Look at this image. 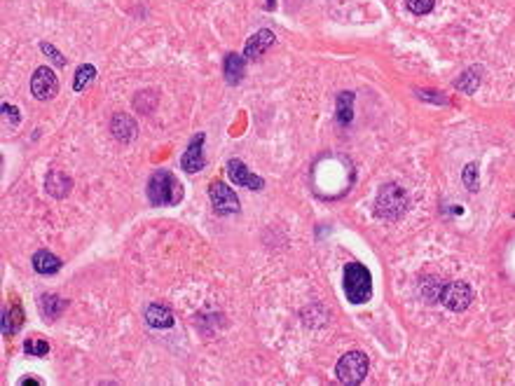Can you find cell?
<instances>
[{"instance_id": "6da1fadb", "label": "cell", "mask_w": 515, "mask_h": 386, "mask_svg": "<svg viewBox=\"0 0 515 386\" xmlns=\"http://www.w3.org/2000/svg\"><path fill=\"white\" fill-rule=\"evenodd\" d=\"M148 199L155 206H176L183 199V185L166 169H159L148 181Z\"/></svg>"}, {"instance_id": "7a4b0ae2", "label": "cell", "mask_w": 515, "mask_h": 386, "mask_svg": "<svg viewBox=\"0 0 515 386\" xmlns=\"http://www.w3.org/2000/svg\"><path fill=\"white\" fill-rule=\"evenodd\" d=\"M344 292L354 304H363L372 295V276L361 262H349L344 269Z\"/></svg>"}, {"instance_id": "3957f363", "label": "cell", "mask_w": 515, "mask_h": 386, "mask_svg": "<svg viewBox=\"0 0 515 386\" xmlns=\"http://www.w3.org/2000/svg\"><path fill=\"white\" fill-rule=\"evenodd\" d=\"M407 209V195L400 185H384L382 190L377 192V199H375V213H377L382 221H398L400 216Z\"/></svg>"}, {"instance_id": "277c9868", "label": "cell", "mask_w": 515, "mask_h": 386, "mask_svg": "<svg viewBox=\"0 0 515 386\" xmlns=\"http://www.w3.org/2000/svg\"><path fill=\"white\" fill-rule=\"evenodd\" d=\"M335 375L342 384H361L368 375V356L361 351H349L338 361Z\"/></svg>"}, {"instance_id": "5b68a950", "label": "cell", "mask_w": 515, "mask_h": 386, "mask_svg": "<svg viewBox=\"0 0 515 386\" xmlns=\"http://www.w3.org/2000/svg\"><path fill=\"white\" fill-rule=\"evenodd\" d=\"M440 302H443L450 311H464V309H468V304L473 302L471 285L464 283V281L443 285V292H440Z\"/></svg>"}, {"instance_id": "8992f818", "label": "cell", "mask_w": 515, "mask_h": 386, "mask_svg": "<svg viewBox=\"0 0 515 386\" xmlns=\"http://www.w3.org/2000/svg\"><path fill=\"white\" fill-rule=\"evenodd\" d=\"M31 91L38 101H47V98H55L59 91V80L55 75V70L47 68V66H40V68L33 73L31 77Z\"/></svg>"}, {"instance_id": "52a82bcc", "label": "cell", "mask_w": 515, "mask_h": 386, "mask_svg": "<svg viewBox=\"0 0 515 386\" xmlns=\"http://www.w3.org/2000/svg\"><path fill=\"white\" fill-rule=\"evenodd\" d=\"M209 199H211L213 209H216L218 213H223V216L239 211V199H237V195H234V190L227 183H223V181H213L209 185Z\"/></svg>"}, {"instance_id": "ba28073f", "label": "cell", "mask_w": 515, "mask_h": 386, "mask_svg": "<svg viewBox=\"0 0 515 386\" xmlns=\"http://www.w3.org/2000/svg\"><path fill=\"white\" fill-rule=\"evenodd\" d=\"M227 176H230V181L237 185V188H249V190H263L265 188L263 178L251 174L242 159H230V162H227Z\"/></svg>"}, {"instance_id": "9c48e42d", "label": "cell", "mask_w": 515, "mask_h": 386, "mask_svg": "<svg viewBox=\"0 0 515 386\" xmlns=\"http://www.w3.org/2000/svg\"><path fill=\"white\" fill-rule=\"evenodd\" d=\"M204 134H199L197 138H192V143L187 145V150L180 157V169L187 171V174H195V171H202L206 159H204Z\"/></svg>"}, {"instance_id": "30bf717a", "label": "cell", "mask_w": 515, "mask_h": 386, "mask_svg": "<svg viewBox=\"0 0 515 386\" xmlns=\"http://www.w3.org/2000/svg\"><path fill=\"white\" fill-rule=\"evenodd\" d=\"M274 40H277V36H274L272 31L260 29L258 33H253V36L249 38V43H246V47H244V57H246V59H258V57H263L265 52L274 45Z\"/></svg>"}, {"instance_id": "8fae6325", "label": "cell", "mask_w": 515, "mask_h": 386, "mask_svg": "<svg viewBox=\"0 0 515 386\" xmlns=\"http://www.w3.org/2000/svg\"><path fill=\"white\" fill-rule=\"evenodd\" d=\"M223 70H225V80L230 84H239L246 75V57L242 54H227L225 57V64H223Z\"/></svg>"}, {"instance_id": "7c38bea8", "label": "cell", "mask_w": 515, "mask_h": 386, "mask_svg": "<svg viewBox=\"0 0 515 386\" xmlns=\"http://www.w3.org/2000/svg\"><path fill=\"white\" fill-rule=\"evenodd\" d=\"M45 188L52 197L64 199L71 192L73 181L66 174H61V171H50V174H47V181H45Z\"/></svg>"}, {"instance_id": "4fadbf2b", "label": "cell", "mask_w": 515, "mask_h": 386, "mask_svg": "<svg viewBox=\"0 0 515 386\" xmlns=\"http://www.w3.org/2000/svg\"><path fill=\"white\" fill-rule=\"evenodd\" d=\"M110 131L117 141H131V138L136 136V122H133L129 115H124V112H117L110 122Z\"/></svg>"}, {"instance_id": "5bb4252c", "label": "cell", "mask_w": 515, "mask_h": 386, "mask_svg": "<svg viewBox=\"0 0 515 386\" xmlns=\"http://www.w3.org/2000/svg\"><path fill=\"white\" fill-rule=\"evenodd\" d=\"M145 321L152 328H171L173 325V311L169 307H164V304H150L148 309H145Z\"/></svg>"}, {"instance_id": "9a60e30c", "label": "cell", "mask_w": 515, "mask_h": 386, "mask_svg": "<svg viewBox=\"0 0 515 386\" xmlns=\"http://www.w3.org/2000/svg\"><path fill=\"white\" fill-rule=\"evenodd\" d=\"M33 269H36L38 274H57V272L61 269V260L50 251H38L36 255H33Z\"/></svg>"}, {"instance_id": "2e32d148", "label": "cell", "mask_w": 515, "mask_h": 386, "mask_svg": "<svg viewBox=\"0 0 515 386\" xmlns=\"http://www.w3.org/2000/svg\"><path fill=\"white\" fill-rule=\"evenodd\" d=\"M66 309V299L57 295H43L40 297V314L45 316V321H57Z\"/></svg>"}, {"instance_id": "e0dca14e", "label": "cell", "mask_w": 515, "mask_h": 386, "mask_svg": "<svg viewBox=\"0 0 515 386\" xmlns=\"http://www.w3.org/2000/svg\"><path fill=\"white\" fill-rule=\"evenodd\" d=\"M338 119L340 124H351L354 119V94L351 91H342L338 96Z\"/></svg>"}, {"instance_id": "ac0fdd59", "label": "cell", "mask_w": 515, "mask_h": 386, "mask_svg": "<svg viewBox=\"0 0 515 386\" xmlns=\"http://www.w3.org/2000/svg\"><path fill=\"white\" fill-rule=\"evenodd\" d=\"M3 332L5 335H12V332H17L19 328H22V323H24V311H22V307H19V304H15V307L12 309H5L3 311Z\"/></svg>"}, {"instance_id": "d6986e66", "label": "cell", "mask_w": 515, "mask_h": 386, "mask_svg": "<svg viewBox=\"0 0 515 386\" xmlns=\"http://www.w3.org/2000/svg\"><path fill=\"white\" fill-rule=\"evenodd\" d=\"M454 87L459 91H464V94H473V91L480 87V68H468L464 75L454 82Z\"/></svg>"}, {"instance_id": "ffe728a7", "label": "cell", "mask_w": 515, "mask_h": 386, "mask_svg": "<svg viewBox=\"0 0 515 386\" xmlns=\"http://www.w3.org/2000/svg\"><path fill=\"white\" fill-rule=\"evenodd\" d=\"M94 77H96V68H94L92 64L80 66V68L75 70V80H73V89H75V91L87 89L94 82Z\"/></svg>"}, {"instance_id": "44dd1931", "label": "cell", "mask_w": 515, "mask_h": 386, "mask_svg": "<svg viewBox=\"0 0 515 386\" xmlns=\"http://www.w3.org/2000/svg\"><path fill=\"white\" fill-rule=\"evenodd\" d=\"M405 8L412 12V15H429V12L436 8V0H405Z\"/></svg>"}, {"instance_id": "7402d4cb", "label": "cell", "mask_w": 515, "mask_h": 386, "mask_svg": "<svg viewBox=\"0 0 515 386\" xmlns=\"http://www.w3.org/2000/svg\"><path fill=\"white\" fill-rule=\"evenodd\" d=\"M24 349L29 356H47L50 354V344H47L45 339H38V337H31L29 342L24 344Z\"/></svg>"}, {"instance_id": "603a6c76", "label": "cell", "mask_w": 515, "mask_h": 386, "mask_svg": "<svg viewBox=\"0 0 515 386\" xmlns=\"http://www.w3.org/2000/svg\"><path fill=\"white\" fill-rule=\"evenodd\" d=\"M461 181L471 192L478 190V164H466L464 174H461Z\"/></svg>"}, {"instance_id": "cb8c5ba5", "label": "cell", "mask_w": 515, "mask_h": 386, "mask_svg": "<svg viewBox=\"0 0 515 386\" xmlns=\"http://www.w3.org/2000/svg\"><path fill=\"white\" fill-rule=\"evenodd\" d=\"M440 292H443V283H438L436 279H426V281H424V295L429 297V302H433V299H440Z\"/></svg>"}, {"instance_id": "d4e9b609", "label": "cell", "mask_w": 515, "mask_h": 386, "mask_svg": "<svg viewBox=\"0 0 515 386\" xmlns=\"http://www.w3.org/2000/svg\"><path fill=\"white\" fill-rule=\"evenodd\" d=\"M40 50H43L45 54H50V57H52V61H55L57 66H66V59H64L61 54H59V52H57L55 47H52V45L43 43V45H40Z\"/></svg>"}, {"instance_id": "484cf974", "label": "cell", "mask_w": 515, "mask_h": 386, "mask_svg": "<svg viewBox=\"0 0 515 386\" xmlns=\"http://www.w3.org/2000/svg\"><path fill=\"white\" fill-rule=\"evenodd\" d=\"M3 112L8 117H12V122H15V126L19 124V110L15 108V105H10V103H3Z\"/></svg>"}, {"instance_id": "4316f807", "label": "cell", "mask_w": 515, "mask_h": 386, "mask_svg": "<svg viewBox=\"0 0 515 386\" xmlns=\"http://www.w3.org/2000/svg\"><path fill=\"white\" fill-rule=\"evenodd\" d=\"M22 386H40L43 382H40V379H33V377H26V379H22V382H19Z\"/></svg>"}]
</instances>
